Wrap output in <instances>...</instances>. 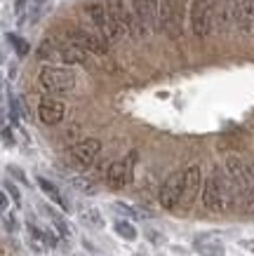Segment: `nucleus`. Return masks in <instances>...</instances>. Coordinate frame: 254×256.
Listing matches in <instances>:
<instances>
[{"mask_svg":"<svg viewBox=\"0 0 254 256\" xmlns=\"http://www.w3.org/2000/svg\"><path fill=\"white\" fill-rule=\"evenodd\" d=\"M235 195L228 188L226 178L221 176V172H214L212 176L205 181V190H202V202L205 207L212 212H228L233 207Z\"/></svg>","mask_w":254,"mask_h":256,"instance_id":"nucleus-1","label":"nucleus"},{"mask_svg":"<svg viewBox=\"0 0 254 256\" xmlns=\"http://www.w3.org/2000/svg\"><path fill=\"white\" fill-rule=\"evenodd\" d=\"M40 87L47 94H69L76 87V76L69 68H59V66H45L40 70Z\"/></svg>","mask_w":254,"mask_h":256,"instance_id":"nucleus-2","label":"nucleus"},{"mask_svg":"<svg viewBox=\"0 0 254 256\" xmlns=\"http://www.w3.org/2000/svg\"><path fill=\"white\" fill-rule=\"evenodd\" d=\"M184 10H186V0H162V5H160V28L172 40L181 38Z\"/></svg>","mask_w":254,"mask_h":256,"instance_id":"nucleus-3","label":"nucleus"},{"mask_svg":"<svg viewBox=\"0 0 254 256\" xmlns=\"http://www.w3.org/2000/svg\"><path fill=\"white\" fill-rule=\"evenodd\" d=\"M87 16L92 19L94 28L99 31V36H101L104 40H106L108 45H111V42H116V40L120 38V31H118V26L113 24L111 14H108L106 5H99V2L90 5V8H87Z\"/></svg>","mask_w":254,"mask_h":256,"instance_id":"nucleus-4","label":"nucleus"},{"mask_svg":"<svg viewBox=\"0 0 254 256\" xmlns=\"http://www.w3.org/2000/svg\"><path fill=\"white\" fill-rule=\"evenodd\" d=\"M132 10H134V16L144 33L158 28V22H160V2L158 0H134Z\"/></svg>","mask_w":254,"mask_h":256,"instance_id":"nucleus-5","label":"nucleus"},{"mask_svg":"<svg viewBox=\"0 0 254 256\" xmlns=\"http://www.w3.org/2000/svg\"><path fill=\"white\" fill-rule=\"evenodd\" d=\"M212 2L209 0H193V8H191V26L193 33L198 38H205L209 31H212Z\"/></svg>","mask_w":254,"mask_h":256,"instance_id":"nucleus-6","label":"nucleus"},{"mask_svg":"<svg viewBox=\"0 0 254 256\" xmlns=\"http://www.w3.org/2000/svg\"><path fill=\"white\" fill-rule=\"evenodd\" d=\"M181 186H184V174L181 172H174V174H169L165 178V184L160 188V204L165 210H174L181 200Z\"/></svg>","mask_w":254,"mask_h":256,"instance_id":"nucleus-7","label":"nucleus"},{"mask_svg":"<svg viewBox=\"0 0 254 256\" xmlns=\"http://www.w3.org/2000/svg\"><path fill=\"white\" fill-rule=\"evenodd\" d=\"M200 178H202V174L198 164H191L184 172V186H181V200H179V204L184 210H188L193 204V200L198 198V193H200Z\"/></svg>","mask_w":254,"mask_h":256,"instance_id":"nucleus-8","label":"nucleus"},{"mask_svg":"<svg viewBox=\"0 0 254 256\" xmlns=\"http://www.w3.org/2000/svg\"><path fill=\"white\" fill-rule=\"evenodd\" d=\"M69 38L73 45L83 47V50L92 52V54H106V50H108V42L101 36H94V33L85 31V28H73L69 33Z\"/></svg>","mask_w":254,"mask_h":256,"instance_id":"nucleus-9","label":"nucleus"},{"mask_svg":"<svg viewBox=\"0 0 254 256\" xmlns=\"http://www.w3.org/2000/svg\"><path fill=\"white\" fill-rule=\"evenodd\" d=\"M69 153L80 167H87V164H92L94 160H97V156L101 153V141L99 139H83V141H78V144H73Z\"/></svg>","mask_w":254,"mask_h":256,"instance_id":"nucleus-10","label":"nucleus"},{"mask_svg":"<svg viewBox=\"0 0 254 256\" xmlns=\"http://www.w3.org/2000/svg\"><path fill=\"white\" fill-rule=\"evenodd\" d=\"M212 24L226 31L231 24H238V0H221L212 10Z\"/></svg>","mask_w":254,"mask_h":256,"instance_id":"nucleus-11","label":"nucleus"},{"mask_svg":"<svg viewBox=\"0 0 254 256\" xmlns=\"http://www.w3.org/2000/svg\"><path fill=\"white\" fill-rule=\"evenodd\" d=\"M64 113H66V106H64L59 99L45 96V99L38 104V118H40V122H45V124L62 122V120H64Z\"/></svg>","mask_w":254,"mask_h":256,"instance_id":"nucleus-12","label":"nucleus"},{"mask_svg":"<svg viewBox=\"0 0 254 256\" xmlns=\"http://www.w3.org/2000/svg\"><path fill=\"white\" fill-rule=\"evenodd\" d=\"M132 158L130 160H116V162L108 164L106 178H108V184H111L113 188H123L125 184H130V178H132Z\"/></svg>","mask_w":254,"mask_h":256,"instance_id":"nucleus-13","label":"nucleus"},{"mask_svg":"<svg viewBox=\"0 0 254 256\" xmlns=\"http://www.w3.org/2000/svg\"><path fill=\"white\" fill-rule=\"evenodd\" d=\"M193 249L200 256H223V244L214 233L198 235V238L193 240Z\"/></svg>","mask_w":254,"mask_h":256,"instance_id":"nucleus-14","label":"nucleus"},{"mask_svg":"<svg viewBox=\"0 0 254 256\" xmlns=\"http://www.w3.org/2000/svg\"><path fill=\"white\" fill-rule=\"evenodd\" d=\"M104 5H106V10H108V14H111V19H113V24L118 26L120 36L130 33L132 31V19L127 16V12H125L123 0H106Z\"/></svg>","mask_w":254,"mask_h":256,"instance_id":"nucleus-15","label":"nucleus"},{"mask_svg":"<svg viewBox=\"0 0 254 256\" xmlns=\"http://www.w3.org/2000/svg\"><path fill=\"white\" fill-rule=\"evenodd\" d=\"M254 24V0H238V26L249 31Z\"/></svg>","mask_w":254,"mask_h":256,"instance_id":"nucleus-16","label":"nucleus"},{"mask_svg":"<svg viewBox=\"0 0 254 256\" xmlns=\"http://www.w3.org/2000/svg\"><path fill=\"white\" fill-rule=\"evenodd\" d=\"M59 59H62L64 64H69V66H73V64H83L85 59H87V50H83V47L78 45H66L59 50Z\"/></svg>","mask_w":254,"mask_h":256,"instance_id":"nucleus-17","label":"nucleus"},{"mask_svg":"<svg viewBox=\"0 0 254 256\" xmlns=\"http://www.w3.org/2000/svg\"><path fill=\"white\" fill-rule=\"evenodd\" d=\"M38 186L43 188V193H45L47 198H50V200L57 202V204H59L62 210H69V202H66V200L62 198V193H59V188L54 186V184H50V181H47V178H43V176H38Z\"/></svg>","mask_w":254,"mask_h":256,"instance_id":"nucleus-18","label":"nucleus"},{"mask_svg":"<svg viewBox=\"0 0 254 256\" xmlns=\"http://www.w3.org/2000/svg\"><path fill=\"white\" fill-rule=\"evenodd\" d=\"M29 235H31V244L36 252H43L45 247H50V242H47V230H40V228L29 224Z\"/></svg>","mask_w":254,"mask_h":256,"instance_id":"nucleus-19","label":"nucleus"},{"mask_svg":"<svg viewBox=\"0 0 254 256\" xmlns=\"http://www.w3.org/2000/svg\"><path fill=\"white\" fill-rule=\"evenodd\" d=\"M116 233L120 235V238H125L127 242L137 240V228H134L130 221H116Z\"/></svg>","mask_w":254,"mask_h":256,"instance_id":"nucleus-20","label":"nucleus"},{"mask_svg":"<svg viewBox=\"0 0 254 256\" xmlns=\"http://www.w3.org/2000/svg\"><path fill=\"white\" fill-rule=\"evenodd\" d=\"M71 184H73L78 190H83V193H94V190H97V186L92 184V178H87V176H73Z\"/></svg>","mask_w":254,"mask_h":256,"instance_id":"nucleus-21","label":"nucleus"},{"mask_svg":"<svg viewBox=\"0 0 254 256\" xmlns=\"http://www.w3.org/2000/svg\"><path fill=\"white\" fill-rule=\"evenodd\" d=\"M8 40L12 42V47L17 50V54H19V56H26V54H29V42H26V40H22L19 36H12V33L8 36Z\"/></svg>","mask_w":254,"mask_h":256,"instance_id":"nucleus-22","label":"nucleus"},{"mask_svg":"<svg viewBox=\"0 0 254 256\" xmlns=\"http://www.w3.org/2000/svg\"><path fill=\"white\" fill-rule=\"evenodd\" d=\"M50 218H52V224L57 226V230H59V233H62V238H69V228H66V224H64L62 221V216H59V214H57V212H50Z\"/></svg>","mask_w":254,"mask_h":256,"instance_id":"nucleus-23","label":"nucleus"},{"mask_svg":"<svg viewBox=\"0 0 254 256\" xmlns=\"http://www.w3.org/2000/svg\"><path fill=\"white\" fill-rule=\"evenodd\" d=\"M85 218H87L90 224H94L97 228H101V226H104V218L99 216V212H97V210H87V212H85Z\"/></svg>","mask_w":254,"mask_h":256,"instance_id":"nucleus-24","label":"nucleus"},{"mask_svg":"<svg viewBox=\"0 0 254 256\" xmlns=\"http://www.w3.org/2000/svg\"><path fill=\"white\" fill-rule=\"evenodd\" d=\"M5 193H10V195H12V200H15V204H17V207H22V195H19V190H17V188L12 186L10 181H5Z\"/></svg>","mask_w":254,"mask_h":256,"instance_id":"nucleus-25","label":"nucleus"},{"mask_svg":"<svg viewBox=\"0 0 254 256\" xmlns=\"http://www.w3.org/2000/svg\"><path fill=\"white\" fill-rule=\"evenodd\" d=\"M242 247H245V249H249V252H252V254H254V240H245V242H242Z\"/></svg>","mask_w":254,"mask_h":256,"instance_id":"nucleus-26","label":"nucleus"},{"mask_svg":"<svg viewBox=\"0 0 254 256\" xmlns=\"http://www.w3.org/2000/svg\"><path fill=\"white\" fill-rule=\"evenodd\" d=\"M0 207H3V212L8 210V198H5V195H3V198H0Z\"/></svg>","mask_w":254,"mask_h":256,"instance_id":"nucleus-27","label":"nucleus"},{"mask_svg":"<svg viewBox=\"0 0 254 256\" xmlns=\"http://www.w3.org/2000/svg\"><path fill=\"white\" fill-rule=\"evenodd\" d=\"M137 256H139V254H137Z\"/></svg>","mask_w":254,"mask_h":256,"instance_id":"nucleus-28","label":"nucleus"}]
</instances>
